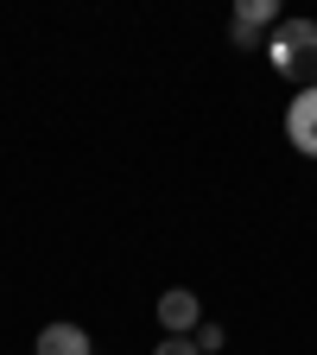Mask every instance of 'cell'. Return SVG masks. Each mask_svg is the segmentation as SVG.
<instances>
[{
  "mask_svg": "<svg viewBox=\"0 0 317 355\" xmlns=\"http://www.w3.org/2000/svg\"><path fill=\"white\" fill-rule=\"evenodd\" d=\"M266 58L286 83L317 89V19H280L273 38H266Z\"/></svg>",
  "mask_w": 317,
  "mask_h": 355,
  "instance_id": "cell-1",
  "label": "cell"
},
{
  "mask_svg": "<svg viewBox=\"0 0 317 355\" xmlns=\"http://www.w3.org/2000/svg\"><path fill=\"white\" fill-rule=\"evenodd\" d=\"M153 311H159V330H165V336H185V330L197 336V324H203V304H197V292H191V286L159 292V304H153Z\"/></svg>",
  "mask_w": 317,
  "mask_h": 355,
  "instance_id": "cell-2",
  "label": "cell"
},
{
  "mask_svg": "<svg viewBox=\"0 0 317 355\" xmlns=\"http://www.w3.org/2000/svg\"><path fill=\"white\" fill-rule=\"evenodd\" d=\"M286 140H292V153L317 159V89H298V96H292V108H286Z\"/></svg>",
  "mask_w": 317,
  "mask_h": 355,
  "instance_id": "cell-3",
  "label": "cell"
},
{
  "mask_svg": "<svg viewBox=\"0 0 317 355\" xmlns=\"http://www.w3.org/2000/svg\"><path fill=\"white\" fill-rule=\"evenodd\" d=\"M266 26H280L273 0H241V7H235V51H260V32Z\"/></svg>",
  "mask_w": 317,
  "mask_h": 355,
  "instance_id": "cell-4",
  "label": "cell"
},
{
  "mask_svg": "<svg viewBox=\"0 0 317 355\" xmlns=\"http://www.w3.org/2000/svg\"><path fill=\"white\" fill-rule=\"evenodd\" d=\"M32 355H96V343H89L83 324H44L38 343H32Z\"/></svg>",
  "mask_w": 317,
  "mask_h": 355,
  "instance_id": "cell-5",
  "label": "cell"
},
{
  "mask_svg": "<svg viewBox=\"0 0 317 355\" xmlns=\"http://www.w3.org/2000/svg\"><path fill=\"white\" fill-rule=\"evenodd\" d=\"M191 343H197V355H216V349H222V343H229V336H222V324H209V318H203Z\"/></svg>",
  "mask_w": 317,
  "mask_h": 355,
  "instance_id": "cell-6",
  "label": "cell"
},
{
  "mask_svg": "<svg viewBox=\"0 0 317 355\" xmlns=\"http://www.w3.org/2000/svg\"><path fill=\"white\" fill-rule=\"evenodd\" d=\"M153 355H197V343H191V336H165Z\"/></svg>",
  "mask_w": 317,
  "mask_h": 355,
  "instance_id": "cell-7",
  "label": "cell"
}]
</instances>
